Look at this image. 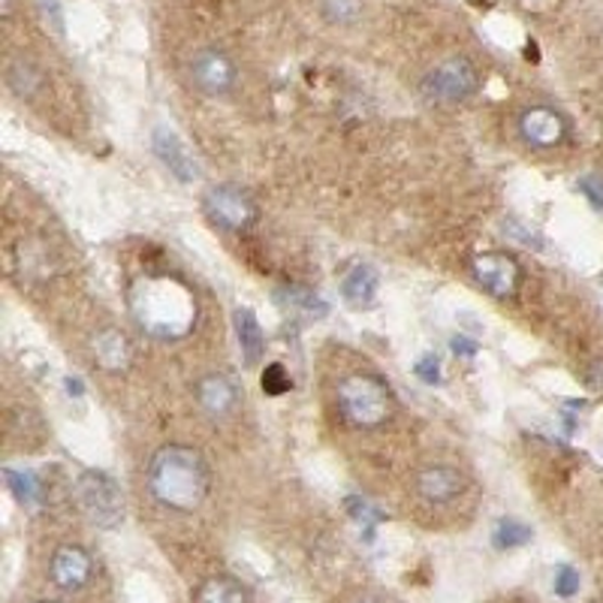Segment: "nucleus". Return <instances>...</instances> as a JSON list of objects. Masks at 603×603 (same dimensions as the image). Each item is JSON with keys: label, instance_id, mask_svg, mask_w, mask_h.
<instances>
[{"label": "nucleus", "instance_id": "obj_1", "mask_svg": "<svg viewBox=\"0 0 603 603\" xmlns=\"http://www.w3.org/2000/svg\"><path fill=\"white\" fill-rule=\"evenodd\" d=\"M211 471L206 456L184 444H166L151 456L149 492L166 510L193 513L208 498Z\"/></svg>", "mask_w": 603, "mask_h": 603}, {"label": "nucleus", "instance_id": "obj_2", "mask_svg": "<svg viewBox=\"0 0 603 603\" xmlns=\"http://www.w3.org/2000/svg\"><path fill=\"white\" fill-rule=\"evenodd\" d=\"M130 311L139 330L154 338H181L196 323V299L176 274H145L130 290Z\"/></svg>", "mask_w": 603, "mask_h": 603}, {"label": "nucleus", "instance_id": "obj_3", "mask_svg": "<svg viewBox=\"0 0 603 603\" xmlns=\"http://www.w3.org/2000/svg\"><path fill=\"white\" fill-rule=\"evenodd\" d=\"M338 408L342 416L357 428H377L393 416V389L384 377L369 374V371H357L347 374L338 384Z\"/></svg>", "mask_w": 603, "mask_h": 603}, {"label": "nucleus", "instance_id": "obj_4", "mask_svg": "<svg viewBox=\"0 0 603 603\" xmlns=\"http://www.w3.org/2000/svg\"><path fill=\"white\" fill-rule=\"evenodd\" d=\"M480 88V73L465 55H452L428 69L420 82V94L438 106H459Z\"/></svg>", "mask_w": 603, "mask_h": 603}, {"label": "nucleus", "instance_id": "obj_5", "mask_svg": "<svg viewBox=\"0 0 603 603\" xmlns=\"http://www.w3.org/2000/svg\"><path fill=\"white\" fill-rule=\"evenodd\" d=\"M203 211L223 233H245L257 223V203L239 184H211L203 193Z\"/></svg>", "mask_w": 603, "mask_h": 603}, {"label": "nucleus", "instance_id": "obj_6", "mask_svg": "<svg viewBox=\"0 0 603 603\" xmlns=\"http://www.w3.org/2000/svg\"><path fill=\"white\" fill-rule=\"evenodd\" d=\"M76 495L82 504L85 516L94 522L97 528H118L124 522V498L118 483L103 471H85L76 483Z\"/></svg>", "mask_w": 603, "mask_h": 603}, {"label": "nucleus", "instance_id": "obj_7", "mask_svg": "<svg viewBox=\"0 0 603 603\" xmlns=\"http://www.w3.org/2000/svg\"><path fill=\"white\" fill-rule=\"evenodd\" d=\"M471 274L495 299H513L519 293L522 269L516 257H510V254H501V251L477 254L471 260Z\"/></svg>", "mask_w": 603, "mask_h": 603}, {"label": "nucleus", "instance_id": "obj_8", "mask_svg": "<svg viewBox=\"0 0 603 603\" xmlns=\"http://www.w3.org/2000/svg\"><path fill=\"white\" fill-rule=\"evenodd\" d=\"M191 82L200 94L227 97L239 82V67L220 49H200L191 57Z\"/></svg>", "mask_w": 603, "mask_h": 603}, {"label": "nucleus", "instance_id": "obj_9", "mask_svg": "<svg viewBox=\"0 0 603 603\" xmlns=\"http://www.w3.org/2000/svg\"><path fill=\"white\" fill-rule=\"evenodd\" d=\"M151 149L157 154V161L166 166V172L172 179H179L181 184H191V181L200 179V164L193 157V151L188 149V142L169 130V127H154L151 133Z\"/></svg>", "mask_w": 603, "mask_h": 603}, {"label": "nucleus", "instance_id": "obj_10", "mask_svg": "<svg viewBox=\"0 0 603 603\" xmlns=\"http://www.w3.org/2000/svg\"><path fill=\"white\" fill-rule=\"evenodd\" d=\"M519 137L531 149L549 151L564 142L567 121L555 110H549V106H528L519 115Z\"/></svg>", "mask_w": 603, "mask_h": 603}, {"label": "nucleus", "instance_id": "obj_11", "mask_svg": "<svg viewBox=\"0 0 603 603\" xmlns=\"http://www.w3.org/2000/svg\"><path fill=\"white\" fill-rule=\"evenodd\" d=\"M465 489V477L452 465H425L416 474V492L428 504H450Z\"/></svg>", "mask_w": 603, "mask_h": 603}, {"label": "nucleus", "instance_id": "obj_12", "mask_svg": "<svg viewBox=\"0 0 603 603\" xmlns=\"http://www.w3.org/2000/svg\"><path fill=\"white\" fill-rule=\"evenodd\" d=\"M91 574H94V562H91V555L82 547H61L52 555V579H55L57 589H85Z\"/></svg>", "mask_w": 603, "mask_h": 603}, {"label": "nucleus", "instance_id": "obj_13", "mask_svg": "<svg viewBox=\"0 0 603 603\" xmlns=\"http://www.w3.org/2000/svg\"><path fill=\"white\" fill-rule=\"evenodd\" d=\"M196 401L200 408L208 413V416H230L239 405V389L235 384L227 377V374H206L196 381Z\"/></svg>", "mask_w": 603, "mask_h": 603}, {"label": "nucleus", "instance_id": "obj_14", "mask_svg": "<svg viewBox=\"0 0 603 603\" xmlns=\"http://www.w3.org/2000/svg\"><path fill=\"white\" fill-rule=\"evenodd\" d=\"M381 293V274L369 262H357L350 272L342 278V299L344 305H350L354 311H365L377 302Z\"/></svg>", "mask_w": 603, "mask_h": 603}, {"label": "nucleus", "instance_id": "obj_15", "mask_svg": "<svg viewBox=\"0 0 603 603\" xmlns=\"http://www.w3.org/2000/svg\"><path fill=\"white\" fill-rule=\"evenodd\" d=\"M233 330H235V342H239V354H242V362L247 369H257L260 365L262 354H266V335H262V326L257 315L239 305L233 311Z\"/></svg>", "mask_w": 603, "mask_h": 603}, {"label": "nucleus", "instance_id": "obj_16", "mask_svg": "<svg viewBox=\"0 0 603 603\" xmlns=\"http://www.w3.org/2000/svg\"><path fill=\"white\" fill-rule=\"evenodd\" d=\"M94 357L106 371H121L130 362V344L118 330L97 332Z\"/></svg>", "mask_w": 603, "mask_h": 603}, {"label": "nucleus", "instance_id": "obj_17", "mask_svg": "<svg viewBox=\"0 0 603 603\" xmlns=\"http://www.w3.org/2000/svg\"><path fill=\"white\" fill-rule=\"evenodd\" d=\"M42 82H46V76H42V69L28 61V57H15L13 64L7 67V85L13 88L15 97H22V100H34V97L40 94Z\"/></svg>", "mask_w": 603, "mask_h": 603}, {"label": "nucleus", "instance_id": "obj_18", "mask_svg": "<svg viewBox=\"0 0 603 603\" xmlns=\"http://www.w3.org/2000/svg\"><path fill=\"white\" fill-rule=\"evenodd\" d=\"M196 603H251L242 582L230 576H211L196 589Z\"/></svg>", "mask_w": 603, "mask_h": 603}, {"label": "nucleus", "instance_id": "obj_19", "mask_svg": "<svg viewBox=\"0 0 603 603\" xmlns=\"http://www.w3.org/2000/svg\"><path fill=\"white\" fill-rule=\"evenodd\" d=\"M3 477H7V486H10V492L15 495V501H18L22 508H30V510L40 508L42 489H40V480L34 477V471H15V467H7Z\"/></svg>", "mask_w": 603, "mask_h": 603}, {"label": "nucleus", "instance_id": "obj_20", "mask_svg": "<svg viewBox=\"0 0 603 603\" xmlns=\"http://www.w3.org/2000/svg\"><path fill=\"white\" fill-rule=\"evenodd\" d=\"M278 299L284 302L287 308H296V311H302L305 317H315V320H323V317L330 315V305L320 299L317 293H311V290L287 287L278 293Z\"/></svg>", "mask_w": 603, "mask_h": 603}, {"label": "nucleus", "instance_id": "obj_21", "mask_svg": "<svg viewBox=\"0 0 603 603\" xmlns=\"http://www.w3.org/2000/svg\"><path fill=\"white\" fill-rule=\"evenodd\" d=\"M535 537V531L525 525V522L519 519H501L498 525H495L492 531V543L498 549H519L525 547L528 540Z\"/></svg>", "mask_w": 603, "mask_h": 603}, {"label": "nucleus", "instance_id": "obj_22", "mask_svg": "<svg viewBox=\"0 0 603 603\" xmlns=\"http://www.w3.org/2000/svg\"><path fill=\"white\" fill-rule=\"evenodd\" d=\"M320 13L330 25H357L359 15H362V0H323L320 3Z\"/></svg>", "mask_w": 603, "mask_h": 603}, {"label": "nucleus", "instance_id": "obj_23", "mask_svg": "<svg viewBox=\"0 0 603 603\" xmlns=\"http://www.w3.org/2000/svg\"><path fill=\"white\" fill-rule=\"evenodd\" d=\"M579 586H582V576H579V570H576L574 564H559L555 567V574H552V589H555V594L559 598H574L576 591H579Z\"/></svg>", "mask_w": 603, "mask_h": 603}, {"label": "nucleus", "instance_id": "obj_24", "mask_svg": "<svg viewBox=\"0 0 603 603\" xmlns=\"http://www.w3.org/2000/svg\"><path fill=\"white\" fill-rule=\"evenodd\" d=\"M260 384L266 396H284V393H290L293 381H290V374L284 371V365L272 362V365H266V371H262Z\"/></svg>", "mask_w": 603, "mask_h": 603}, {"label": "nucleus", "instance_id": "obj_25", "mask_svg": "<svg viewBox=\"0 0 603 603\" xmlns=\"http://www.w3.org/2000/svg\"><path fill=\"white\" fill-rule=\"evenodd\" d=\"M413 374H416V381L425 386L440 384V359L435 357V354H425V357L413 365Z\"/></svg>", "mask_w": 603, "mask_h": 603}, {"label": "nucleus", "instance_id": "obj_26", "mask_svg": "<svg viewBox=\"0 0 603 603\" xmlns=\"http://www.w3.org/2000/svg\"><path fill=\"white\" fill-rule=\"evenodd\" d=\"M576 188L589 196L591 206L598 208V211H603V176H598V172H589V176H582V179H579Z\"/></svg>", "mask_w": 603, "mask_h": 603}, {"label": "nucleus", "instance_id": "obj_27", "mask_svg": "<svg viewBox=\"0 0 603 603\" xmlns=\"http://www.w3.org/2000/svg\"><path fill=\"white\" fill-rule=\"evenodd\" d=\"M586 384H589V389H594V393H603V357L591 359L589 369H586Z\"/></svg>", "mask_w": 603, "mask_h": 603}, {"label": "nucleus", "instance_id": "obj_28", "mask_svg": "<svg viewBox=\"0 0 603 603\" xmlns=\"http://www.w3.org/2000/svg\"><path fill=\"white\" fill-rule=\"evenodd\" d=\"M452 350L456 354H465V357H474L477 354V344L471 342V338H452Z\"/></svg>", "mask_w": 603, "mask_h": 603}, {"label": "nucleus", "instance_id": "obj_29", "mask_svg": "<svg viewBox=\"0 0 603 603\" xmlns=\"http://www.w3.org/2000/svg\"><path fill=\"white\" fill-rule=\"evenodd\" d=\"M0 13H3V18L13 13V0H0Z\"/></svg>", "mask_w": 603, "mask_h": 603}, {"label": "nucleus", "instance_id": "obj_30", "mask_svg": "<svg viewBox=\"0 0 603 603\" xmlns=\"http://www.w3.org/2000/svg\"><path fill=\"white\" fill-rule=\"evenodd\" d=\"M359 603H377V601H371V598H362V601H359Z\"/></svg>", "mask_w": 603, "mask_h": 603}, {"label": "nucleus", "instance_id": "obj_31", "mask_svg": "<svg viewBox=\"0 0 603 603\" xmlns=\"http://www.w3.org/2000/svg\"><path fill=\"white\" fill-rule=\"evenodd\" d=\"M40 603H55V601H40Z\"/></svg>", "mask_w": 603, "mask_h": 603}, {"label": "nucleus", "instance_id": "obj_32", "mask_svg": "<svg viewBox=\"0 0 603 603\" xmlns=\"http://www.w3.org/2000/svg\"><path fill=\"white\" fill-rule=\"evenodd\" d=\"M598 603H603V601H598Z\"/></svg>", "mask_w": 603, "mask_h": 603}]
</instances>
